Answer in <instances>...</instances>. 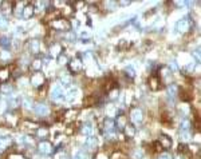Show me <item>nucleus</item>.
<instances>
[{
  "instance_id": "nucleus-1",
  "label": "nucleus",
  "mask_w": 201,
  "mask_h": 159,
  "mask_svg": "<svg viewBox=\"0 0 201 159\" xmlns=\"http://www.w3.org/2000/svg\"><path fill=\"white\" fill-rule=\"evenodd\" d=\"M160 144L162 146V148H169L172 146V140L168 138V136H161L160 139Z\"/></svg>"
},
{
  "instance_id": "nucleus-3",
  "label": "nucleus",
  "mask_w": 201,
  "mask_h": 159,
  "mask_svg": "<svg viewBox=\"0 0 201 159\" xmlns=\"http://www.w3.org/2000/svg\"><path fill=\"white\" fill-rule=\"evenodd\" d=\"M180 152H188V147L185 144H180V150H178Z\"/></svg>"
},
{
  "instance_id": "nucleus-2",
  "label": "nucleus",
  "mask_w": 201,
  "mask_h": 159,
  "mask_svg": "<svg viewBox=\"0 0 201 159\" xmlns=\"http://www.w3.org/2000/svg\"><path fill=\"white\" fill-rule=\"evenodd\" d=\"M32 14H34V8H31V7L24 8V14H23V16H24V17H30Z\"/></svg>"
}]
</instances>
